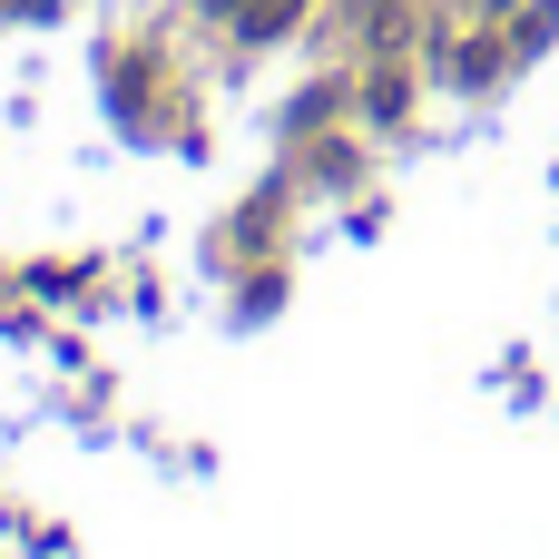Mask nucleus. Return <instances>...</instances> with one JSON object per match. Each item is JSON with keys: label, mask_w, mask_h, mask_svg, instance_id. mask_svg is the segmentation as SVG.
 <instances>
[{"label": "nucleus", "mask_w": 559, "mask_h": 559, "mask_svg": "<svg viewBox=\"0 0 559 559\" xmlns=\"http://www.w3.org/2000/svg\"><path fill=\"white\" fill-rule=\"evenodd\" d=\"M373 118H403V69H373Z\"/></svg>", "instance_id": "1"}, {"label": "nucleus", "mask_w": 559, "mask_h": 559, "mask_svg": "<svg viewBox=\"0 0 559 559\" xmlns=\"http://www.w3.org/2000/svg\"><path fill=\"white\" fill-rule=\"evenodd\" d=\"M481 10H511V0H481Z\"/></svg>", "instance_id": "2"}]
</instances>
